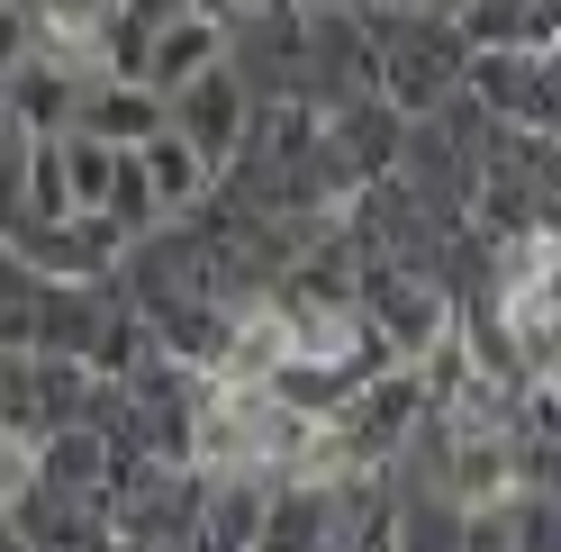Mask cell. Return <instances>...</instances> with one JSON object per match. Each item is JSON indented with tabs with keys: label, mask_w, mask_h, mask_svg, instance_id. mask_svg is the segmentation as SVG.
<instances>
[{
	"label": "cell",
	"mask_w": 561,
	"mask_h": 552,
	"mask_svg": "<svg viewBox=\"0 0 561 552\" xmlns=\"http://www.w3.org/2000/svg\"><path fill=\"white\" fill-rule=\"evenodd\" d=\"M344 490L354 480H272L254 552H344Z\"/></svg>",
	"instance_id": "6da1fadb"
},
{
	"label": "cell",
	"mask_w": 561,
	"mask_h": 552,
	"mask_svg": "<svg viewBox=\"0 0 561 552\" xmlns=\"http://www.w3.org/2000/svg\"><path fill=\"white\" fill-rule=\"evenodd\" d=\"M462 10V37L489 55H525L561 37V0H453Z\"/></svg>",
	"instance_id": "7a4b0ae2"
},
{
	"label": "cell",
	"mask_w": 561,
	"mask_h": 552,
	"mask_svg": "<svg viewBox=\"0 0 561 552\" xmlns=\"http://www.w3.org/2000/svg\"><path fill=\"white\" fill-rule=\"evenodd\" d=\"M127 163H136V182L154 191V209L172 218V209H191V199L208 191V154L191 146V136H172V127H154L146 146H127Z\"/></svg>",
	"instance_id": "3957f363"
},
{
	"label": "cell",
	"mask_w": 561,
	"mask_h": 552,
	"mask_svg": "<svg viewBox=\"0 0 561 552\" xmlns=\"http://www.w3.org/2000/svg\"><path fill=\"white\" fill-rule=\"evenodd\" d=\"M163 127V100L146 82H127V91H91V110H82V136H100V146H146V136Z\"/></svg>",
	"instance_id": "277c9868"
},
{
	"label": "cell",
	"mask_w": 561,
	"mask_h": 552,
	"mask_svg": "<svg viewBox=\"0 0 561 552\" xmlns=\"http://www.w3.org/2000/svg\"><path fill=\"white\" fill-rule=\"evenodd\" d=\"M453 552H516V516H507V498H480V507L453 516Z\"/></svg>",
	"instance_id": "5b68a950"
}]
</instances>
